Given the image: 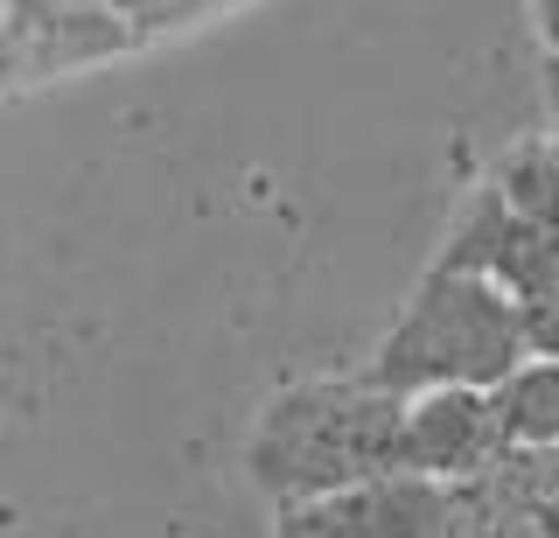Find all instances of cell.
<instances>
[{
    "label": "cell",
    "mask_w": 559,
    "mask_h": 538,
    "mask_svg": "<svg viewBox=\"0 0 559 538\" xmlns=\"http://www.w3.org/2000/svg\"><path fill=\"white\" fill-rule=\"evenodd\" d=\"M538 22H546V43H552V57H559V0H538Z\"/></svg>",
    "instance_id": "obj_11"
},
{
    "label": "cell",
    "mask_w": 559,
    "mask_h": 538,
    "mask_svg": "<svg viewBox=\"0 0 559 538\" xmlns=\"http://www.w3.org/2000/svg\"><path fill=\"white\" fill-rule=\"evenodd\" d=\"M497 427H503V447H559V363H538L524 357L497 392Z\"/></svg>",
    "instance_id": "obj_8"
},
{
    "label": "cell",
    "mask_w": 559,
    "mask_h": 538,
    "mask_svg": "<svg viewBox=\"0 0 559 538\" xmlns=\"http://www.w3.org/2000/svg\"><path fill=\"white\" fill-rule=\"evenodd\" d=\"M441 273H476V280H497L511 301L524 294H546L559 287V238H546L538 224H524L511 203L497 196V189H476V196L462 203V217H454L441 259H433Z\"/></svg>",
    "instance_id": "obj_4"
},
{
    "label": "cell",
    "mask_w": 559,
    "mask_h": 538,
    "mask_svg": "<svg viewBox=\"0 0 559 538\" xmlns=\"http://www.w3.org/2000/svg\"><path fill=\"white\" fill-rule=\"evenodd\" d=\"M546 106H552V141H559V57L546 63Z\"/></svg>",
    "instance_id": "obj_10"
},
{
    "label": "cell",
    "mask_w": 559,
    "mask_h": 538,
    "mask_svg": "<svg viewBox=\"0 0 559 538\" xmlns=\"http://www.w3.org/2000/svg\"><path fill=\"white\" fill-rule=\"evenodd\" d=\"M489 189H497L524 224H538L546 238H559V141L552 133H532V141L503 147V162L489 168Z\"/></svg>",
    "instance_id": "obj_7"
},
{
    "label": "cell",
    "mask_w": 559,
    "mask_h": 538,
    "mask_svg": "<svg viewBox=\"0 0 559 538\" xmlns=\"http://www.w3.org/2000/svg\"><path fill=\"white\" fill-rule=\"evenodd\" d=\"M518 308V343H524V357H538V363H559V287L546 294H524Z\"/></svg>",
    "instance_id": "obj_9"
},
{
    "label": "cell",
    "mask_w": 559,
    "mask_h": 538,
    "mask_svg": "<svg viewBox=\"0 0 559 538\" xmlns=\"http://www.w3.org/2000/svg\"><path fill=\"white\" fill-rule=\"evenodd\" d=\"M448 490L419 476H378L336 497L280 503L273 538H441Z\"/></svg>",
    "instance_id": "obj_6"
},
{
    "label": "cell",
    "mask_w": 559,
    "mask_h": 538,
    "mask_svg": "<svg viewBox=\"0 0 559 538\" xmlns=\"http://www.w3.org/2000/svg\"><path fill=\"white\" fill-rule=\"evenodd\" d=\"M552 525H559V511H552Z\"/></svg>",
    "instance_id": "obj_12"
},
{
    "label": "cell",
    "mask_w": 559,
    "mask_h": 538,
    "mask_svg": "<svg viewBox=\"0 0 559 538\" xmlns=\"http://www.w3.org/2000/svg\"><path fill=\"white\" fill-rule=\"evenodd\" d=\"M524 363L518 343V308L497 280L476 273H441L433 266L419 294L406 301V315L392 322V336L371 357V385L392 398H419V392H497Z\"/></svg>",
    "instance_id": "obj_2"
},
{
    "label": "cell",
    "mask_w": 559,
    "mask_h": 538,
    "mask_svg": "<svg viewBox=\"0 0 559 538\" xmlns=\"http://www.w3.org/2000/svg\"><path fill=\"white\" fill-rule=\"evenodd\" d=\"M399 413L406 398H392L371 378H308L273 392L245 447L252 482L273 503H308L399 476Z\"/></svg>",
    "instance_id": "obj_1"
},
{
    "label": "cell",
    "mask_w": 559,
    "mask_h": 538,
    "mask_svg": "<svg viewBox=\"0 0 559 538\" xmlns=\"http://www.w3.org/2000/svg\"><path fill=\"white\" fill-rule=\"evenodd\" d=\"M140 36L105 0H0V84L57 77L70 63H98Z\"/></svg>",
    "instance_id": "obj_3"
},
{
    "label": "cell",
    "mask_w": 559,
    "mask_h": 538,
    "mask_svg": "<svg viewBox=\"0 0 559 538\" xmlns=\"http://www.w3.org/2000/svg\"><path fill=\"white\" fill-rule=\"evenodd\" d=\"M503 455V427L489 392H419L399 413V476L419 482H468Z\"/></svg>",
    "instance_id": "obj_5"
}]
</instances>
